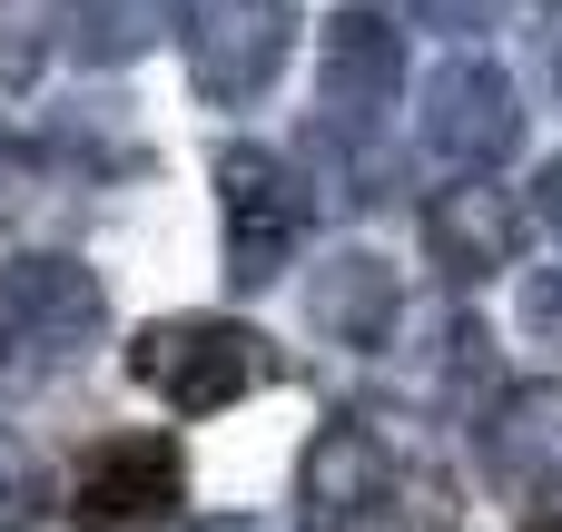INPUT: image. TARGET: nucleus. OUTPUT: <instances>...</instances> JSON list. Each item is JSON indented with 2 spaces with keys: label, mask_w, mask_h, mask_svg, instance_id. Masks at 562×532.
I'll return each mask as SVG.
<instances>
[{
  "label": "nucleus",
  "mask_w": 562,
  "mask_h": 532,
  "mask_svg": "<svg viewBox=\"0 0 562 532\" xmlns=\"http://www.w3.org/2000/svg\"><path fill=\"white\" fill-rule=\"evenodd\" d=\"M40 513H49V474L20 434H0V532H30Z\"/></svg>",
  "instance_id": "12"
},
{
  "label": "nucleus",
  "mask_w": 562,
  "mask_h": 532,
  "mask_svg": "<svg viewBox=\"0 0 562 532\" xmlns=\"http://www.w3.org/2000/svg\"><path fill=\"white\" fill-rule=\"evenodd\" d=\"M217 227H227V286L237 296L277 286L286 257L306 247V178L257 138L217 148Z\"/></svg>",
  "instance_id": "3"
},
{
  "label": "nucleus",
  "mask_w": 562,
  "mask_h": 532,
  "mask_svg": "<svg viewBox=\"0 0 562 532\" xmlns=\"http://www.w3.org/2000/svg\"><path fill=\"white\" fill-rule=\"evenodd\" d=\"M128 375L168 415H227L257 385H277V346L237 316H158V326L128 336Z\"/></svg>",
  "instance_id": "1"
},
{
  "label": "nucleus",
  "mask_w": 562,
  "mask_h": 532,
  "mask_svg": "<svg viewBox=\"0 0 562 532\" xmlns=\"http://www.w3.org/2000/svg\"><path fill=\"white\" fill-rule=\"evenodd\" d=\"M286 49H296V0H188V69L217 109L267 99Z\"/></svg>",
  "instance_id": "5"
},
{
  "label": "nucleus",
  "mask_w": 562,
  "mask_h": 532,
  "mask_svg": "<svg viewBox=\"0 0 562 532\" xmlns=\"http://www.w3.org/2000/svg\"><path fill=\"white\" fill-rule=\"evenodd\" d=\"M395 89H405V39H395V20H375V10L326 20V79H316L326 128H375V118L395 109Z\"/></svg>",
  "instance_id": "8"
},
{
  "label": "nucleus",
  "mask_w": 562,
  "mask_h": 532,
  "mask_svg": "<svg viewBox=\"0 0 562 532\" xmlns=\"http://www.w3.org/2000/svg\"><path fill=\"white\" fill-rule=\"evenodd\" d=\"M69 30H79V49H89L99 69H119V59H138L158 30H178V0H69Z\"/></svg>",
  "instance_id": "11"
},
{
  "label": "nucleus",
  "mask_w": 562,
  "mask_h": 532,
  "mask_svg": "<svg viewBox=\"0 0 562 532\" xmlns=\"http://www.w3.org/2000/svg\"><path fill=\"white\" fill-rule=\"evenodd\" d=\"M188 503V454L178 434H109L69 474V523L79 532H158Z\"/></svg>",
  "instance_id": "4"
},
{
  "label": "nucleus",
  "mask_w": 562,
  "mask_h": 532,
  "mask_svg": "<svg viewBox=\"0 0 562 532\" xmlns=\"http://www.w3.org/2000/svg\"><path fill=\"white\" fill-rule=\"evenodd\" d=\"M385 494H395V464H385V444H375V425H326L306 454H296V523L306 532H366L385 513Z\"/></svg>",
  "instance_id": "7"
},
{
  "label": "nucleus",
  "mask_w": 562,
  "mask_h": 532,
  "mask_svg": "<svg viewBox=\"0 0 562 532\" xmlns=\"http://www.w3.org/2000/svg\"><path fill=\"white\" fill-rule=\"evenodd\" d=\"M543 227H553V237H562V158H553V168H543Z\"/></svg>",
  "instance_id": "15"
},
{
  "label": "nucleus",
  "mask_w": 562,
  "mask_h": 532,
  "mask_svg": "<svg viewBox=\"0 0 562 532\" xmlns=\"http://www.w3.org/2000/svg\"><path fill=\"white\" fill-rule=\"evenodd\" d=\"M524 532H562V523H553V513H533V523H524Z\"/></svg>",
  "instance_id": "17"
},
{
  "label": "nucleus",
  "mask_w": 562,
  "mask_h": 532,
  "mask_svg": "<svg viewBox=\"0 0 562 532\" xmlns=\"http://www.w3.org/2000/svg\"><path fill=\"white\" fill-rule=\"evenodd\" d=\"M415 10H425V20H445V30H474V20H484V0H415Z\"/></svg>",
  "instance_id": "14"
},
{
  "label": "nucleus",
  "mask_w": 562,
  "mask_h": 532,
  "mask_svg": "<svg viewBox=\"0 0 562 532\" xmlns=\"http://www.w3.org/2000/svg\"><path fill=\"white\" fill-rule=\"evenodd\" d=\"M306 316H316L326 346H385L395 316H405V286H395V267L375 247H346V257H326L306 276Z\"/></svg>",
  "instance_id": "9"
},
{
  "label": "nucleus",
  "mask_w": 562,
  "mask_h": 532,
  "mask_svg": "<svg viewBox=\"0 0 562 532\" xmlns=\"http://www.w3.org/2000/svg\"><path fill=\"white\" fill-rule=\"evenodd\" d=\"M109 326V296L79 257H10L0 267V385L69 375Z\"/></svg>",
  "instance_id": "2"
},
{
  "label": "nucleus",
  "mask_w": 562,
  "mask_h": 532,
  "mask_svg": "<svg viewBox=\"0 0 562 532\" xmlns=\"http://www.w3.org/2000/svg\"><path fill=\"white\" fill-rule=\"evenodd\" d=\"M40 59H49V0L0 10V89H30V79H40Z\"/></svg>",
  "instance_id": "13"
},
{
  "label": "nucleus",
  "mask_w": 562,
  "mask_h": 532,
  "mask_svg": "<svg viewBox=\"0 0 562 532\" xmlns=\"http://www.w3.org/2000/svg\"><path fill=\"white\" fill-rule=\"evenodd\" d=\"M524 109H514V79L484 59V49H445L425 69V148L445 168H494L514 148Z\"/></svg>",
  "instance_id": "6"
},
{
  "label": "nucleus",
  "mask_w": 562,
  "mask_h": 532,
  "mask_svg": "<svg viewBox=\"0 0 562 532\" xmlns=\"http://www.w3.org/2000/svg\"><path fill=\"white\" fill-rule=\"evenodd\" d=\"M198 532H286V523H267V513H217V523H198Z\"/></svg>",
  "instance_id": "16"
},
{
  "label": "nucleus",
  "mask_w": 562,
  "mask_h": 532,
  "mask_svg": "<svg viewBox=\"0 0 562 532\" xmlns=\"http://www.w3.org/2000/svg\"><path fill=\"white\" fill-rule=\"evenodd\" d=\"M425 237H435V257H445L454 276H494V267H514V247H524V207H514L504 188L464 178V188H445V197L425 207Z\"/></svg>",
  "instance_id": "10"
}]
</instances>
